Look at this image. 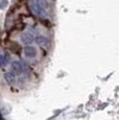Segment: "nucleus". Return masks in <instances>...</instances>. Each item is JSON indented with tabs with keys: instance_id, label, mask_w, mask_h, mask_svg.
Listing matches in <instances>:
<instances>
[{
	"instance_id": "f257e3e1",
	"label": "nucleus",
	"mask_w": 119,
	"mask_h": 120,
	"mask_svg": "<svg viewBox=\"0 0 119 120\" xmlns=\"http://www.w3.org/2000/svg\"><path fill=\"white\" fill-rule=\"evenodd\" d=\"M6 46L15 54H20V52H21V47L19 46V44H17L16 42H8L6 44Z\"/></svg>"
},
{
	"instance_id": "f03ea898",
	"label": "nucleus",
	"mask_w": 119,
	"mask_h": 120,
	"mask_svg": "<svg viewBox=\"0 0 119 120\" xmlns=\"http://www.w3.org/2000/svg\"><path fill=\"white\" fill-rule=\"evenodd\" d=\"M12 69L14 72L17 73V74H21L23 72V66H22V64L20 62H13Z\"/></svg>"
},
{
	"instance_id": "7ed1b4c3",
	"label": "nucleus",
	"mask_w": 119,
	"mask_h": 120,
	"mask_svg": "<svg viewBox=\"0 0 119 120\" xmlns=\"http://www.w3.org/2000/svg\"><path fill=\"white\" fill-rule=\"evenodd\" d=\"M24 52H25V55H27L28 57H33L37 54V49L35 47H33V46H27V47H25Z\"/></svg>"
},
{
	"instance_id": "20e7f679",
	"label": "nucleus",
	"mask_w": 119,
	"mask_h": 120,
	"mask_svg": "<svg viewBox=\"0 0 119 120\" xmlns=\"http://www.w3.org/2000/svg\"><path fill=\"white\" fill-rule=\"evenodd\" d=\"M22 42L24 44H30L33 42V37L30 34H25L22 36Z\"/></svg>"
},
{
	"instance_id": "39448f33",
	"label": "nucleus",
	"mask_w": 119,
	"mask_h": 120,
	"mask_svg": "<svg viewBox=\"0 0 119 120\" xmlns=\"http://www.w3.org/2000/svg\"><path fill=\"white\" fill-rule=\"evenodd\" d=\"M5 78H6V80H7L10 84H12V82H15V75H14L13 73H10V72L5 73Z\"/></svg>"
},
{
	"instance_id": "423d86ee",
	"label": "nucleus",
	"mask_w": 119,
	"mask_h": 120,
	"mask_svg": "<svg viewBox=\"0 0 119 120\" xmlns=\"http://www.w3.org/2000/svg\"><path fill=\"white\" fill-rule=\"evenodd\" d=\"M37 42H38V44H40V45H46V43H47V40H46V38H44V37H42V36H40V37H38L37 38Z\"/></svg>"
},
{
	"instance_id": "0eeeda50",
	"label": "nucleus",
	"mask_w": 119,
	"mask_h": 120,
	"mask_svg": "<svg viewBox=\"0 0 119 120\" xmlns=\"http://www.w3.org/2000/svg\"><path fill=\"white\" fill-rule=\"evenodd\" d=\"M7 60H8V56L7 55H2V54H0V68H1L2 66L4 65V64L7 62Z\"/></svg>"
}]
</instances>
